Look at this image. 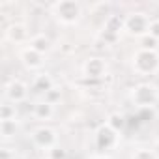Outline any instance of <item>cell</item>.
<instances>
[{
	"label": "cell",
	"instance_id": "6da1fadb",
	"mask_svg": "<svg viewBox=\"0 0 159 159\" xmlns=\"http://www.w3.org/2000/svg\"><path fill=\"white\" fill-rule=\"evenodd\" d=\"M54 19L62 26H75L83 19V6L77 0H60L51 6Z\"/></svg>",
	"mask_w": 159,
	"mask_h": 159
},
{
	"label": "cell",
	"instance_id": "7a4b0ae2",
	"mask_svg": "<svg viewBox=\"0 0 159 159\" xmlns=\"http://www.w3.org/2000/svg\"><path fill=\"white\" fill-rule=\"evenodd\" d=\"M157 69H159V52L144 49H137L133 52V71L137 75L148 77L153 75Z\"/></svg>",
	"mask_w": 159,
	"mask_h": 159
},
{
	"label": "cell",
	"instance_id": "3957f363",
	"mask_svg": "<svg viewBox=\"0 0 159 159\" xmlns=\"http://www.w3.org/2000/svg\"><path fill=\"white\" fill-rule=\"evenodd\" d=\"M131 101L139 109H153L159 101V90L152 83H140L131 92Z\"/></svg>",
	"mask_w": 159,
	"mask_h": 159
},
{
	"label": "cell",
	"instance_id": "277c9868",
	"mask_svg": "<svg viewBox=\"0 0 159 159\" xmlns=\"http://www.w3.org/2000/svg\"><path fill=\"white\" fill-rule=\"evenodd\" d=\"M148 28H150V19L144 11H133L129 15H125V32L129 36H135V38H142L148 34Z\"/></svg>",
	"mask_w": 159,
	"mask_h": 159
},
{
	"label": "cell",
	"instance_id": "5b68a950",
	"mask_svg": "<svg viewBox=\"0 0 159 159\" xmlns=\"http://www.w3.org/2000/svg\"><path fill=\"white\" fill-rule=\"evenodd\" d=\"M4 98H6V101H10L13 105L26 101V98H28V84L23 83L21 79H11V81H8L4 84Z\"/></svg>",
	"mask_w": 159,
	"mask_h": 159
},
{
	"label": "cell",
	"instance_id": "8992f818",
	"mask_svg": "<svg viewBox=\"0 0 159 159\" xmlns=\"http://www.w3.org/2000/svg\"><path fill=\"white\" fill-rule=\"evenodd\" d=\"M107 71H109V66L101 56H90L83 64V77H88V79L101 81V79H105L109 75Z\"/></svg>",
	"mask_w": 159,
	"mask_h": 159
},
{
	"label": "cell",
	"instance_id": "52a82bcc",
	"mask_svg": "<svg viewBox=\"0 0 159 159\" xmlns=\"http://www.w3.org/2000/svg\"><path fill=\"white\" fill-rule=\"evenodd\" d=\"M32 142L41 148V150H51L54 146H58V135L52 127H47V125H41L38 129H34L32 133Z\"/></svg>",
	"mask_w": 159,
	"mask_h": 159
},
{
	"label": "cell",
	"instance_id": "ba28073f",
	"mask_svg": "<svg viewBox=\"0 0 159 159\" xmlns=\"http://www.w3.org/2000/svg\"><path fill=\"white\" fill-rule=\"evenodd\" d=\"M4 39L10 41V43H28L30 41V36H28V28L25 23H10L6 28H4Z\"/></svg>",
	"mask_w": 159,
	"mask_h": 159
},
{
	"label": "cell",
	"instance_id": "9c48e42d",
	"mask_svg": "<svg viewBox=\"0 0 159 159\" xmlns=\"http://www.w3.org/2000/svg\"><path fill=\"white\" fill-rule=\"evenodd\" d=\"M116 142H118V133L114 129H111L107 124H103L96 129V146L99 150H111L116 146Z\"/></svg>",
	"mask_w": 159,
	"mask_h": 159
},
{
	"label": "cell",
	"instance_id": "30bf717a",
	"mask_svg": "<svg viewBox=\"0 0 159 159\" xmlns=\"http://www.w3.org/2000/svg\"><path fill=\"white\" fill-rule=\"evenodd\" d=\"M19 58H21L23 66H25L26 69H30V71L39 69V67H43V64H45V56L39 54L38 51L30 49V47H25V49L19 52Z\"/></svg>",
	"mask_w": 159,
	"mask_h": 159
},
{
	"label": "cell",
	"instance_id": "8fae6325",
	"mask_svg": "<svg viewBox=\"0 0 159 159\" xmlns=\"http://www.w3.org/2000/svg\"><path fill=\"white\" fill-rule=\"evenodd\" d=\"M103 30L107 32H112V34H122L125 30V15H120V13H111L105 23H103Z\"/></svg>",
	"mask_w": 159,
	"mask_h": 159
},
{
	"label": "cell",
	"instance_id": "7c38bea8",
	"mask_svg": "<svg viewBox=\"0 0 159 159\" xmlns=\"http://www.w3.org/2000/svg\"><path fill=\"white\" fill-rule=\"evenodd\" d=\"M52 86H56V84H54L52 77H51L49 73H38V75L34 77V81H32V90L38 92V94H45V92H49Z\"/></svg>",
	"mask_w": 159,
	"mask_h": 159
},
{
	"label": "cell",
	"instance_id": "4fadbf2b",
	"mask_svg": "<svg viewBox=\"0 0 159 159\" xmlns=\"http://www.w3.org/2000/svg\"><path fill=\"white\" fill-rule=\"evenodd\" d=\"M28 47H30V49H34V51H38L39 54H43V56H45L47 52H51L52 43H51V39H49L45 34H36V36H32V38H30Z\"/></svg>",
	"mask_w": 159,
	"mask_h": 159
},
{
	"label": "cell",
	"instance_id": "5bb4252c",
	"mask_svg": "<svg viewBox=\"0 0 159 159\" xmlns=\"http://www.w3.org/2000/svg\"><path fill=\"white\" fill-rule=\"evenodd\" d=\"M52 114H54V107L49 105L47 101H38L32 109V116L38 122H49L52 118Z\"/></svg>",
	"mask_w": 159,
	"mask_h": 159
},
{
	"label": "cell",
	"instance_id": "9a60e30c",
	"mask_svg": "<svg viewBox=\"0 0 159 159\" xmlns=\"http://www.w3.org/2000/svg\"><path fill=\"white\" fill-rule=\"evenodd\" d=\"M19 129V122L17 120H6V122H0V137L4 140H10L15 137Z\"/></svg>",
	"mask_w": 159,
	"mask_h": 159
},
{
	"label": "cell",
	"instance_id": "2e32d148",
	"mask_svg": "<svg viewBox=\"0 0 159 159\" xmlns=\"http://www.w3.org/2000/svg\"><path fill=\"white\" fill-rule=\"evenodd\" d=\"M111 129H114L116 133H122L124 129H125V116L124 114H120V112H111L109 116H107V122H105Z\"/></svg>",
	"mask_w": 159,
	"mask_h": 159
},
{
	"label": "cell",
	"instance_id": "e0dca14e",
	"mask_svg": "<svg viewBox=\"0 0 159 159\" xmlns=\"http://www.w3.org/2000/svg\"><path fill=\"white\" fill-rule=\"evenodd\" d=\"M6 120H17V109L10 101H4L0 105V122H6Z\"/></svg>",
	"mask_w": 159,
	"mask_h": 159
},
{
	"label": "cell",
	"instance_id": "ac0fdd59",
	"mask_svg": "<svg viewBox=\"0 0 159 159\" xmlns=\"http://www.w3.org/2000/svg\"><path fill=\"white\" fill-rule=\"evenodd\" d=\"M98 41H101L105 47H112V45H116L118 41H120V36L118 34H112V32H107V30H99V34H98Z\"/></svg>",
	"mask_w": 159,
	"mask_h": 159
},
{
	"label": "cell",
	"instance_id": "d6986e66",
	"mask_svg": "<svg viewBox=\"0 0 159 159\" xmlns=\"http://www.w3.org/2000/svg\"><path fill=\"white\" fill-rule=\"evenodd\" d=\"M43 101H47L49 105H58L60 101H62V88L60 86H52L49 92H45L43 94Z\"/></svg>",
	"mask_w": 159,
	"mask_h": 159
},
{
	"label": "cell",
	"instance_id": "ffe728a7",
	"mask_svg": "<svg viewBox=\"0 0 159 159\" xmlns=\"http://www.w3.org/2000/svg\"><path fill=\"white\" fill-rule=\"evenodd\" d=\"M139 49H144V51H155V52H157V49H159V41H157L155 38H152L150 34H146V36H142V38L139 39Z\"/></svg>",
	"mask_w": 159,
	"mask_h": 159
},
{
	"label": "cell",
	"instance_id": "44dd1931",
	"mask_svg": "<svg viewBox=\"0 0 159 159\" xmlns=\"http://www.w3.org/2000/svg\"><path fill=\"white\" fill-rule=\"evenodd\" d=\"M131 159H159L157 153L150 148H137L131 155Z\"/></svg>",
	"mask_w": 159,
	"mask_h": 159
},
{
	"label": "cell",
	"instance_id": "7402d4cb",
	"mask_svg": "<svg viewBox=\"0 0 159 159\" xmlns=\"http://www.w3.org/2000/svg\"><path fill=\"white\" fill-rule=\"evenodd\" d=\"M66 157H67V152L62 146H54L47 150V159H66Z\"/></svg>",
	"mask_w": 159,
	"mask_h": 159
},
{
	"label": "cell",
	"instance_id": "603a6c76",
	"mask_svg": "<svg viewBox=\"0 0 159 159\" xmlns=\"http://www.w3.org/2000/svg\"><path fill=\"white\" fill-rule=\"evenodd\" d=\"M148 34L159 41V19H152V21H150V28H148Z\"/></svg>",
	"mask_w": 159,
	"mask_h": 159
},
{
	"label": "cell",
	"instance_id": "cb8c5ba5",
	"mask_svg": "<svg viewBox=\"0 0 159 159\" xmlns=\"http://www.w3.org/2000/svg\"><path fill=\"white\" fill-rule=\"evenodd\" d=\"M139 120H142V122H148V120H152L153 118V109H139Z\"/></svg>",
	"mask_w": 159,
	"mask_h": 159
},
{
	"label": "cell",
	"instance_id": "d4e9b609",
	"mask_svg": "<svg viewBox=\"0 0 159 159\" xmlns=\"http://www.w3.org/2000/svg\"><path fill=\"white\" fill-rule=\"evenodd\" d=\"M0 153H2V159H15V150L10 146H4Z\"/></svg>",
	"mask_w": 159,
	"mask_h": 159
}]
</instances>
